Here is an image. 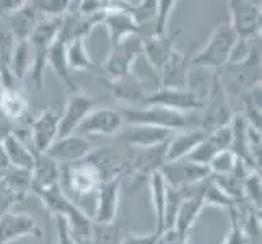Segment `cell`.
I'll list each match as a JSON object with an SVG mask.
<instances>
[{
    "mask_svg": "<svg viewBox=\"0 0 262 244\" xmlns=\"http://www.w3.org/2000/svg\"><path fill=\"white\" fill-rule=\"evenodd\" d=\"M148 187L151 197V209L153 213H155V230L161 233L165 228V207L168 197V184L160 171L153 173L148 178Z\"/></svg>",
    "mask_w": 262,
    "mask_h": 244,
    "instance_id": "30",
    "label": "cell"
},
{
    "mask_svg": "<svg viewBox=\"0 0 262 244\" xmlns=\"http://www.w3.org/2000/svg\"><path fill=\"white\" fill-rule=\"evenodd\" d=\"M219 153V150L215 148L213 143L209 140V137H205V140H202L199 145L189 153L186 157L189 161L195 163V165H201V166H207L209 168V163L212 161V158Z\"/></svg>",
    "mask_w": 262,
    "mask_h": 244,
    "instance_id": "42",
    "label": "cell"
},
{
    "mask_svg": "<svg viewBox=\"0 0 262 244\" xmlns=\"http://www.w3.org/2000/svg\"><path fill=\"white\" fill-rule=\"evenodd\" d=\"M95 109V99L88 96L85 92L78 90V92L72 93L67 99L66 106L60 111V122H59V137L64 139L69 135H74L80 124L83 122L85 117Z\"/></svg>",
    "mask_w": 262,
    "mask_h": 244,
    "instance_id": "10",
    "label": "cell"
},
{
    "mask_svg": "<svg viewBox=\"0 0 262 244\" xmlns=\"http://www.w3.org/2000/svg\"><path fill=\"white\" fill-rule=\"evenodd\" d=\"M5 20L15 41H28L33 31L36 30V26L41 21V16L33 2H25L21 8H18L16 12L7 16Z\"/></svg>",
    "mask_w": 262,
    "mask_h": 244,
    "instance_id": "23",
    "label": "cell"
},
{
    "mask_svg": "<svg viewBox=\"0 0 262 244\" xmlns=\"http://www.w3.org/2000/svg\"><path fill=\"white\" fill-rule=\"evenodd\" d=\"M178 34H166V36H148V38L142 39V56L147 59L148 65L161 72L171 56L176 52L174 49V39Z\"/></svg>",
    "mask_w": 262,
    "mask_h": 244,
    "instance_id": "21",
    "label": "cell"
},
{
    "mask_svg": "<svg viewBox=\"0 0 262 244\" xmlns=\"http://www.w3.org/2000/svg\"><path fill=\"white\" fill-rule=\"evenodd\" d=\"M101 25L106 26L111 46H116L130 36H137L140 31V26L135 23L127 10H124L119 2H110L107 10L103 13Z\"/></svg>",
    "mask_w": 262,
    "mask_h": 244,
    "instance_id": "16",
    "label": "cell"
},
{
    "mask_svg": "<svg viewBox=\"0 0 262 244\" xmlns=\"http://www.w3.org/2000/svg\"><path fill=\"white\" fill-rule=\"evenodd\" d=\"M2 147L7 153V158L10 161L12 168H20V169H33L34 165V151L26 145L23 139L18 134L10 132L5 135L2 140Z\"/></svg>",
    "mask_w": 262,
    "mask_h": 244,
    "instance_id": "27",
    "label": "cell"
},
{
    "mask_svg": "<svg viewBox=\"0 0 262 244\" xmlns=\"http://www.w3.org/2000/svg\"><path fill=\"white\" fill-rule=\"evenodd\" d=\"M119 113L124 124L129 125H148V127H158L171 132L184 130L187 125L186 114L160 106H124Z\"/></svg>",
    "mask_w": 262,
    "mask_h": 244,
    "instance_id": "3",
    "label": "cell"
},
{
    "mask_svg": "<svg viewBox=\"0 0 262 244\" xmlns=\"http://www.w3.org/2000/svg\"><path fill=\"white\" fill-rule=\"evenodd\" d=\"M66 41L60 39L57 36V39L54 41V44L49 49V54H48V67L52 69L54 74L57 75V78L62 81L64 85L69 86V90L72 93L78 92V86L72 78V72L69 70V65H67V59H66Z\"/></svg>",
    "mask_w": 262,
    "mask_h": 244,
    "instance_id": "29",
    "label": "cell"
},
{
    "mask_svg": "<svg viewBox=\"0 0 262 244\" xmlns=\"http://www.w3.org/2000/svg\"><path fill=\"white\" fill-rule=\"evenodd\" d=\"M60 26H62V18H54V20L44 18V20L38 23V26H36V30L33 31L30 38L31 49H33V65L30 70V77L38 90L42 88L44 70L48 67V54L54 41L57 39Z\"/></svg>",
    "mask_w": 262,
    "mask_h": 244,
    "instance_id": "4",
    "label": "cell"
},
{
    "mask_svg": "<svg viewBox=\"0 0 262 244\" xmlns=\"http://www.w3.org/2000/svg\"><path fill=\"white\" fill-rule=\"evenodd\" d=\"M31 65H33V49H31L30 39L28 41H16L15 48L12 51V56H10L8 69H10L13 77L20 81L26 75H30Z\"/></svg>",
    "mask_w": 262,
    "mask_h": 244,
    "instance_id": "32",
    "label": "cell"
},
{
    "mask_svg": "<svg viewBox=\"0 0 262 244\" xmlns=\"http://www.w3.org/2000/svg\"><path fill=\"white\" fill-rule=\"evenodd\" d=\"M223 244H249L245 228H243L241 213L236 207L230 209V231L225 236Z\"/></svg>",
    "mask_w": 262,
    "mask_h": 244,
    "instance_id": "41",
    "label": "cell"
},
{
    "mask_svg": "<svg viewBox=\"0 0 262 244\" xmlns=\"http://www.w3.org/2000/svg\"><path fill=\"white\" fill-rule=\"evenodd\" d=\"M142 56V39L137 36H130L125 41L111 46V51L103 64L106 78H121L132 74V67Z\"/></svg>",
    "mask_w": 262,
    "mask_h": 244,
    "instance_id": "8",
    "label": "cell"
},
{
    "mask_svg": "<svg viewBox=\"0 0 262 244\" xmlns=\"http://www.w3.org/2000/svg\"><path fill=\"white\" fill-rule=\"evenodd\" d=\"M122 178L116 176L104 179L96 191V207L93 221L95 223H113L119 213V195H121Z\"/></svg>",
    "mask_w": 262,
    "mask_h": 244,
    "instance_id": "17",
    "label": "cell"
},
{
    "mask_svg": "<svg viewBox=\"0 0 262 244\" xmlns=\"http://www.w3.org/2000/svg\"><path fill=\"white\" fill-rule=\"evenodd\" d=\"M98 83L103 88H106L114 98H117L125 106H140L143 103V99L150 93L145 81H142L134 74H129L116 80L103 77L98 78Z\"/></svg>",
    "mask_w": 262,
    "mask_h": 244,
    "instance_id": "14",
    "label": "cell"
},
{
    "mask_svg": "<svg viewBox=\"0 0 262 244\" xmlns=\"http://www.w3.org/2000/svg\"><path fill=\"white\" fill-rule=\"evenodd\" d=\"M204 116L201 129L205 134H210L225 125H230L233 121V109L228 101V93L225 88L220 72H215L212 78V86L209 90V98L204 101Z\"/></svg>",
    "mask_w": 262,
    "mask_h": 244,
    "instance_id": "5",
    "label": "cell"
},
{
    "mask_svg": "<svg viewBox=\"0 0 262 244\" xmlns=\"http://www.w3.org/2000/svg\"><path fill=\"white\" fill-rule=\"evenodd\" d=\"M160 173L163 174L166 184L174 189L192 186L197 183H202L207 178H210L209 168L195 165V163L189 161L187 158L165 163V165L161 166Z\"/></svg>",
    "mask_w": 262,
    "mask_h": 244,
    "instance_id": "12",
    "label": "cell"
},
{
    "mask_svg": "<svg viewBox=\"0 0 262 244\" xmlns=\"http://www.w3.org/2000/svg\"><path fill=\"white\" fill-rule=\"evenodd\" d=\"M33 4L41 18L54 20V18H64L70 12L74 2H67V0H38V2Z\"/></svg>",
    "mask_w": 262,
    "mask_h": 244,
    "instance_id": "37",
    "label": "cell"
},
{
    "mask_svg": "<svg viewBox=\"0 0 262 244\" xmlns=\"http://www.w3.org/2000/svg\"><path fill=\"white\" fill-rule=\"evenodd\" d=\"M85 38H75L70 39L66 44V59L69 70H93L95 64L92 56L86 51Z\"/></svg>",
    "mask_w": 262,
    "mask_h": 244,
    "instance_id": "33",
    "label": "cell"
},
{
    "mask_svg": "<svg viewBox=\"0 0 262 244\" xmlns=\"http://www.w3.org/2000/svg\"><path fill=\"white\" fill-rule=\"evenodd\" d=\"M243 104H245V119L257 130H260V83L252 85L245 93H241Z\"/></svg>",
    "mask_w": 262,
    "mask_h": 244,
    "instance_id": "35",
    "label": "cell"
},
{
    "mask_svg": "<svg viewBox=\"0 0 262 244\" xmlns=\"http://www.w3.org/2000/svg\"><path fill=\"white\" fill-rule=\"evenodd\" d=\"M204 205L205 207H222V209H233L236 207L239 202H236L234 198H231L230 195L225 194L222 189L215 184V181L212 179V176L207 179L205 184V191H204Z\"/></svg>",
    "mask_w": 262,
    "mask_h": 244,
    "instance_id": "36",
    "label": "cell"
},
{
    "mask_svg": "<svg viewBox=\"0 0 262 244\" xmlns=\"http://www.w3.org/2000/svg\"><path fill=\"white\" fill-rule=\"evenodd\" d=\"M0 114L7 122L18 124L28 117V99L20 86L2 88L0 85Z\"/></svg>",
    "mask_w": 262,
    "mask_h": 244,
    "instance_id": "24",
    "label": "cell"
},
{
    "mask_svg": "<svg viewBox=\"0 0 262 244\" xmlns=\"http://www.w3.org/2000/svg\"><path fill=\"white\" fill-rule=\"evenodd\" d=\"M205 137H207V134L201 127L174 132L173 137L168 140V145H166V163L186 158L199 143L205 140Z\"/></svg>",
    "mask_w": 262,
    "mask_h": 244,
    "instance_id": "25",
    "label": "cell"
},
{
    "mask_svg": "<svg viewBox=\"0 0 262 244\" xmlns=\"http://www.w3.org/2000/svg\"><path fill=\"white\" fill-rule=\"evenodd\" d=\"M39 197L42 207L49 215L62 216L67 227L78 244H90V234H92V216L86 215L80 207L72 202L62 191V186L46 189V191H34Z\"/></svg>",
    "mask_w": 262,
    "mask_h": 244,
    "instance_id": "1",
    "label": "cell"
},
{
    "mask_svg": "<svg viewBox=\"0 0 262 244\" xmlns=\"http://www.w3.org/2000/svg\"><path fill=\"white\" fill-rule=\"evenodd\" d=\"M124 127V119L121 113L113 107H98L90 113L83 122L77 129V135L80 137H88V135H104L111 137L117 135Z\"/></svg>",
    "mask_w": 262,
    "mask_h": 244,
    "instance_id": "11",
    "label": "cell"
},
{
    "mask_svg": "<svg viewBox=\"0 0 262 244\" xmlns=\"http://www.w3.org/2000/svg\"><path fill=\"white\" fill-rule=\"evenodd\" d=\"M166 143L147 148H134L132 155L125 161V173L132 174L135 178H150L153 173L161 169V166L166 163Z\"/></svg>",
    "mask_w": 262,
    "mask_h": 244,
    "instance_id": "13",
    "label": "cell"
},
{
    "mask_svg": "<svg viewBox=\"0 0 262 244\" xmlns=\"http://www.w3.org/2000/svg\"><path fill=\"white\" fill-rule=\"evenodd\" d=\"M16 202H20V198L13 195L4 186H0V218H2L4 215H7L8 212H12V207Z\"/></svg>",
    "mask_w": 262,
    "mask_h": 244,
    "instance_id": "45",
    "label": "cell"
},
{
    "mask_svg": "<svg viewBox=\"0 0 262 244\" xmlns=\"http://www.w3.org/2000/svg\"><path fill=\"white\" fill-rule=\"evenodd\" d=\"M209 140L215 145V148L219 151L223 150H230L231 148V142H233V129H231V124L230 125H225V127L216 129L210 134H207Z\"/></svg>",
    "mask_w": 262,
    "mask_h": 244,
    "instance_id": "43",
    "label": "cell"
},
{
    "mask_svg": "<svg viewBox=\"0 0 262 244\" xmlns=\"http://www.w3.org/2000/svg\"><path fill=\"white\" fill-rule=\"evenodd\" d=\"M238 163V158L233 155L231 150H223L219 151L209 163V171L212 176H222V174H230L234 169Z\"/></svg>",
    "mask_w": 262,
    "mask_h": 244,
    "instance_id": "40",
    "label": "cell"
},
{
    "mask_svg": "<svg viewBox=\"0 0 262 244\" xmlns=\"http://www.w3.org/2000/svg\"><path fill=\"white\" fill-rule=\"evenodd\" d=\"M23 236H42V231L33 216L8 212L0 218V244H12L15 239Z\"/></svg>",
    "mask_w": 262,
    "mask_h": 244,
    "instance_id": "19",
    "label": "cell"
},
{
    "mask_svg": "<svg viewBox=\"0 0 262 244\" xmlns=\"http://www.w3.org/2000/svg\"><path fill=\"white\" fill-rule=\"evenodd\" d=\"M33 186L31 191H46V189L59 187L62 181V168L59 163L49 158L46 153L34 151V165L31 169Z\"/></svg>",
    "mask_w": 262,
    "mask_h": 244,
    "instance_id": "22",
    "label": "cell"
},
{
    "mask_svg": "<svg viewBox=\"0 0 262 244\" xmlns=\"http://www.w3.org/2000/svg\"><path fill=\"white\" fill-rule=\"evenodd\" d=\"M238 38L231 26L227 23H220L213 30L210 39L207 44L199 49L194 56L189 57V64L204 69H220L225 64H228L230 54L236 44Z\"/></svg>",
    "mask_w": 262,
    "mask_h": 244,
    "instance_id": "2",
    "label": "cell"
},
{
    "mask_svg": "<svg viewBox=\"0 0 262 244\" xmlns=\"http://www.w3.org/2000/svg\"><path fill=\"white\" fill-rule=\"evenodd\" d=\"M189 57L181 52H174L168 64L161 69V86L163 88H176V90H186L189 88Z\"/></svg>",
    "mask_w": 262,
    "mask_h": 244,
    "instance_id": "26",
    "label": "cell"
},
{
    "mask_svg": "<svg viewBox=\"0 0 262 244\" xmlns=\"http://www.w3.org/2000/svg\"><path fill=\"white\" fill-rule=\"evenodd\" d=\"M59 122H60V111L54 106L46 107L31 122L30 137L33 143V151L46 153V150L59 137Z\"/></svg>",
    "mask_w": 262,
    "mask_h": 244,
    "instance_id": "15",
    "label": "cell"
},
{
    "mask_svg": "<svg viewBox=\"0 0 262 244\" xmlns=\"http://www.w3.org/2000/svg\"><path fill=\"white\" fill-rule=\"evenodd\" d=\"M186 242H189V241L184 236H181L174 228L161 231L158 236V241H157V244H186Z\"/></svg>",
    "mask_w": 262,
    "mask_h": 244,
    "instance_id": "47",
    "label": "cell"
},
{
    "mask_svg": "<svg viewBox=\"0 0 262 244\" xmlns=\"http://www.w3.org/2000/svg\"><path fill=\"white\" fill-rule=\"evenodd\" d=\"M66 181L69 189H72L77 197H85L96 194L99 184L104 179L95 161L88 157L74 165L66 166Z\"/></svg>",
    "mask_w": 262,
    "mask_h": 244,
    "instance_id": "9",
    "label": "cell"
},
{
    "mask_svg": "<svg viewBox=\"0 0 262 244\" xmlns=\"http://www.w3.org/2000/svg\"><path fill=\"white\" fill-rule=\"evenodd\" d=\"M176 7L174 0H160L157 2L155 18H153V36H166L169 16Z\"/></svg>",
    "mask_w": 262,
    "mask_h": 244,
    "instance_id": "38",
    "label": "cell"
},
{
    "mask_svg": "<svg viewBox=\"0 0 262 244\" xmlns=\"http://www.w3.org/2000/svg\"><path fill=\"white\" fill-rule=\"evenodd\" d=\"M228 25L238 39L260 38V4L249 0H230Z\"/></svg>",
    "mask_w": 262,
    "mask_h": 244,
    "instance_id": "7",
    "label": "cell"
},
{
    "mask_svg": "<svg viewBox=\"0 0 262 244\" xmlns=\"http://www.w3.org/2000/svg\"><path fill=\"white\" fill-rule=\"evenodd\" d=\"M57 221V244H78L67 227L66 220L62 216H56Z\"/></svg>",
    "mask_w": 262,
    "mask_h": 244,
    "instance_id": "46",
    "label": "cell"
},
{
    "mask_svg": "<svg viewBox=\"0 0 262 244\" xmlns=\"http://www.w3.org/2000/svg\"><path fill=\"white\" fill-rule=\"evenodd\" d=\"M0 186H4L8 189L13 195L18 198L26 197L31 191L33 186V179H31V171L28 169H20V168H8L4 173H0Z\"/></svg>",
    "mask_w": 262,
    "mask_h": 244,
    "instance_id": "31",
    "label": "cell"
},
{
    "mask_svg": "<svg viewBox=\"0 0 262 244\" xmlns=\"http://www.w3.org/2000/svg\"><path fill=\"white\" fill-rule=\"evenodd\" d=\"M158 236H160V233L157 230L151 231V233H147V234H134V233L130 234V233H127L121 244H157Z\"/></svg>",
    "mask_w": 262,
    "mask_h": 244,
    "instance_id": "44",
    "label": "cell"
},
{
    "mask_svg": "<svg viewBox=\"0 0 262 244\" xmlns=\"http://www.w3.org/2000/svg\"><path fill=\"white\" fill-rule=\"evenodd\" d=\"M122 225L117 221L113 223H95L92 225V234H90V242L92 244H121L125 238Z\"/></svg>",
    "mask_w": 262,
    "mask_h": 244,
    "instance_id": "34",
    "label": "cell"
},
{
    "mask_svg": "<svg viewBox=\"0 0 262 244\" xmlns=\"http://www.w3.org/2000/svg\"><path fill=\"white\" fill-rule=\"evenodd\" d=\"M243 198L245 202L248 201L254 210L260 212V173L251 171L246 176L245 183H243Z\"/></svg>",
    "mask_w": 262,
    "mask_h": 244,
    "instance_id": "39",
    "label": "cell"
},
{
    "mask_svg": "<svg viewBox=\"0 0 262 244\" xmlns=\"http://www.w3.org/2000/svg\"><path fill=\"white\" fill-rule=\"evenodd\" d=\"M93 153L92 142L85 137L74 134L64 139H57L52 145L46 150V155L52 158L59 165H74L85 158H88Z\"/></svg>",
    "mask_w": 262,
    "mask_h": 244,
    "instance_id": "18",
    "label": "cell"
},
{
    "mask_svg": "<svg viewBox=\"0 0 262 244\" xmlns=\"http://www.w3.org/2000/svg\"><path fill=\"white\" fill-rule=\"evenodd\" d=\"M140 106H160L165 109H171L176 113H191L204 107V98L195 93L194 90H176V88H163L153 90L143 99Z\"/></svg>",
    "mask_w": 262,
    "mask_h": 244,
    "instance_id": "6",
    "label": "cell"
},
{
    "mask_svg": "<svg viewBox=\"0 0 262 244\" xmlns=\"http://www.w3.org/2000/svg\"><path fill=\"white\" fill-rule=\"evenodd\" d=\"M174 132L158 129V127H148V125H129L122 127L121 132L116 135L117 140L125 143L132 148H147L166 143Z\"/></svg>",
    "mask_w": 262,
    "mask_h": 244,
    "instance_id": "20",
    "label": "cell"
},
{
    "mask_svg": "<svg viewBox=\"0 0 262 244\" xmlns=\"http://www.w3.org/2000/svg\"><path fill=\"white\" fill-rule=\"evenodd\" d=\"M205 209L202 195H194V197H183L181 205L178 209L176 221H174V230L189 239V233H191L194 223L197 221L199 215H201Z\"/></svg>",
    "mask_w": 262,
    "mask_h": 244,
    "instance_id": "28",
    "label": "cell"
},
{
    "mask_svg": "<svg viewBox=\"0 0 262 244\" xmlns=\"http://www.w3.org/2000/svg\"><path fill=\"white\" fill-rule=\"evenodd\" d=\"M186 244H189V242H186Z\"/></svg>",
    "mask_w": 262,
    "mask_h": 244,
    "instance_id": "48",
    "label": "cell"
}]
</instances>
